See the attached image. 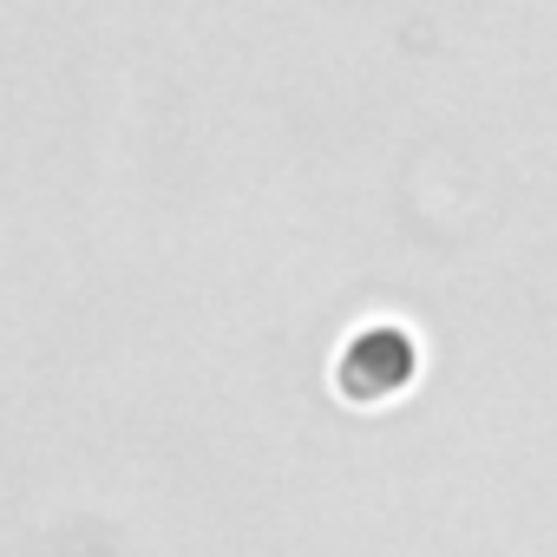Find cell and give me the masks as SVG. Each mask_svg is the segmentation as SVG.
<instances>
[{"mask_svg":"<svg viewBox=\"0 0 557 557\" xmlns=\"http://www.w3.org/2000/svg\"><path fill=\"white\" fill-rule=\"evenodd\" d=\"M335 381H342V394L361 400V407L400 394V387L413 381V335H407V329H361V335L342 348Z\"/></svg>","mask_w":557,"mask_h":557,"instance_id":"6da1fadb","label":"cell"}]
</instances>
